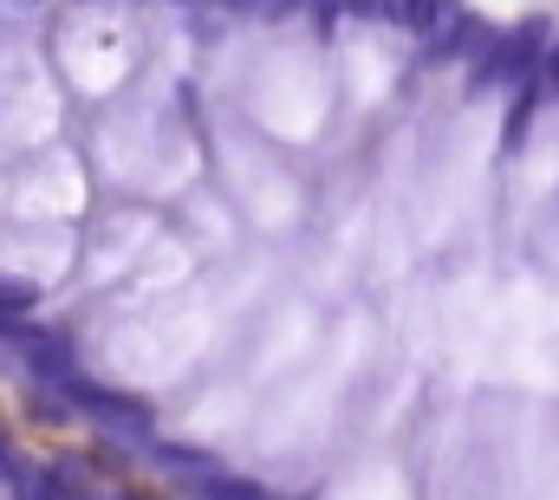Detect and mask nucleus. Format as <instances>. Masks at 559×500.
<instances>
[{
  "mask_svg": "<svg viewBox=\"0 0 559 500\" xmlns=\"http://www.w3.org/2000/svg\"><path fill=\"white\" fill-rule=\"evenodd\" d=\"M455 13H462L455 0H404V13H397V20H404V26H417V33H442Z\"/></svg>",
  "mask_w": 559,
  "mask_h": 500,
  "instance_id": "f257e3e1",
  "label": "nucleus"
},
{
  "mask_svg": "<svg viewBox=\"0 0 559 500\" xmlns=\"http://www.w3.org/2000/svg\"><path fill=\"white\" fill-rule=\"evenodd\" d=\"M299 7H306V0H261V13H267V20H286V13H299Z\"/></svg>",
  "mask_w": 559,
  "mask_h": 500,
  "instance_id": "f03ea898",
  "label": "nucleus"
},
{
  "mask_svg": "<svg viewBox=\"0 0 559 500\" xmlns=\"http://www.w3.org/2000/svg\"><path fill=\"white\" fill-rule=\"evenodd\" d=\"M222 7H235V13H248V7H254V0H222Z\"/></svg>",
  "mask_w": 559,
  "mask_h": 500,
  "instance_id": "7ed1b4c3",
  "label": "nucleus"
}]
</instances>
